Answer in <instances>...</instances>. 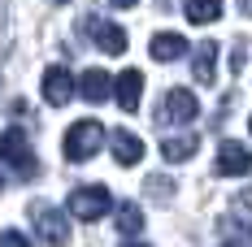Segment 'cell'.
<instances>
[{
    "label": "cell",
    "instance_id": "obj_11",
    "mask_svg": "<svg viewBox=\"0 0 252 247\" xmlns=\"http://www.w3.org/2000/svg\"><path fill=\"white\" fill-rule=\"evenodd\" d=\"M191 74L200 87H213V78H218V44L213 39H204L200 48L191 52Z\"/></svg>",
    "mask_w": 252,
    "mask_h": 247
},
{
    "label": "cell",
    "instance_id": "obj_26",
    "mask_svg": "<svg viewBox=\"0 0 252 247\" xmlns=\"http://www.w3.org/2000/svg\"><path fill=\"white\" fill-rule=\"evenodd\" d=\"M248 130H252V117H248Z\"/></svg>",
    "mask_w": 252,
    "mask_h": 247
},
{
    "label": "cell",
    "instance_id": "obj_4",
    "mask_svg": "<svg viewBox=\"0 0 252 247\" xmlns=\"http://www.w3.org/2000/svg\"><path fill=\"white\" fill-rule=\"evenodd\" d=\"M78 35H87V39L100 52H109V56H122L126 52V30L118 22H104L100 13H83V18H78Z\"/></svg>",
    "mask_w": 252,
    "mask_h": 247
},
{
    "label": "cell",
    "instance_id": "obj_16",
    "mask_svg": "<svg viewBox=\"0 0 252 247\" xmlns=\"http://www.w3.org/2000/svg\"><path fill=\"white\" fill-rule=\"evenodd\" d=\"M144 230V213H139V204H118V234L122 239H135Z\"/></svg>",
    "mask_w": 252,
    "mask_h": 247
},
{
    "label": "cell",
    "instance_id": "obj_7",
    "mask_svg": "<svg viewBox=\"0 0 252 247\" xmlns=\"http://www.w3.org/2000/svg\"><path fill=\"white\" fill-rule=\"evenodd\" d=\"M218 173H222V178H244V173H252V152L244 148V143L226 139V143L218 148Z\"/></svg>",
    "mask_w": 252,
    "mask_h": 247
},
{
    "label": "cell",
    "instance_id": "obj_19",
    "mask_svg": "<svg viewBox=\"0 0 252 247\" xmlns=\"http://www.w3.org/2000/svg\"><path fill=\"white\" fill-rule=\"evenodd\" d=\"M244 65H248V44H235V52H230V70L239 74Z\"/></svg>",
    "mask_w": 252,
    "mask_h": 247
},
{
    "label": "cell",
    "instance_id": "obj_14",
    "mask_svg": "<svg viewBox=\"0 0 252 247\" xmlns=\"http://www.w3.org/2000/svg\"><path fill=\"white\" fill-rule=\"evenodd\" d=\"M196 148H200V135H170V139H161V156L165 161H191L196 156Z\"/></svg>",
    "mask_w": 252,
    "mask_h": 247
},
{
    "label": "cell",
    "instance_id": "obj_18",
    "mask_svg": "<svg viewBox=\"0 0 252 247\" xmlns=\"http://www.w3.org/2000/svg\"><path fill=\"white\" fill-rule=\"evenodd\" d=\"M0 247H31V239L18 230H0Z\"/></svg>",
    "mask_w": 252,
    "mask_h": 247
},
{
    "label": "cell",
    "instance_id": "obj_5",
    "mask_svg": "<svg viewBox=\"0 0 252 247\" xmlns=\"http://www.w3.org/2000/svg\"><path fill=\"white\" fill-rule=\"evenodd\" d=\"M109 208H113V195H109V187H100V182L70 191V217H78V221H87V225L100 221Z\"/></svg>",
    "mask_w": 252,
    "mask_h": 247
},
{
    "label": "cell",
    "instance_id": "obj_13",
    "mask_svg": "<svg viewBox=\"0 0 252 247\" xmlns=\"http://www.w3.org/2000/svg\"><path fill=\"white\" fill-rule=\"evenodd\" d=\"M78 96L87 100V104H104V100L113 96V78L104 74V70H87V74L78 78Z\"/></svg>",
    "mask_w": 252,
    "mask_h": 247
},
{
    "label": "cell",
    "instance_id": "obj_3",
    "mask_svg": "<svg viewBox=\"0 0 252 247\" xmlns=\"http://www.w3.org/2000/svg\"><path fill=\"white\" fill-rule=\"evenodd\" d=\"M31 225H35V234L44 239L48 247H65L74 234H70V217L61 213V208H52V204H31Z\"/></svg>",
    "mask_w": 252,
    "mask_h": 247
},
{
    "label": "cell",
    "instance_id": "obj_20",
    "mask_svg": "<svg viewBox=\"0 0 252 247\" xmlns=\"http://www.w3.org/2000/svg\"><path fill=\"white\" fill-rule=\"evenodd\" d=\"M109 4H113V9H135L139 0H109Z\"/></svg>",
    "mask_w": 252,
    "mask_h": 247
},
{
    "label": "cell",
    "instance_id": "obj_2",
    "mask_svg": "<svg viewBox=\"0 0 252 247\" xmlns=\"http://www.w3.org/2000/svg\"><path fill=\"white\" fill-rule=\"evenodd\" d=\"M0 161L18 173L22 182L39 178V161H35V152H31V139H26V130H18V126H9V130L0 135Z\"/></svg>",
    "mask_w": 252,
    "mask_h": 247
},
{
    "label": "cell",
    "instance_id": "obj_22",
    "mask_svg": "<svg viewBox=\"0 0 252 247\" xmlns=\"http://www.w3.org/2000/svg\"><path fill=\"white\" fill-rule=\"evenodd\" d=\"M239 204H244V208H252V191H244V195H239Z\"/></svg>",
    "mask_w": 252,
    "mask_h": 247
},
{
    "label": "cell",
    "instance_id": "obj_25",
    "mask_svg": "<svg viewBox=\"0 0 252 247\" xmlns=\"http://www.w3.org/2000/svg\"><path fill=\"white\" fill-rule=\"evenodd\" d=\"M0 191H4V178H0Z\"/></svg>",
    "mask_w": 252,
    "mask_h": 247
},
{
    "label": "cell",
    "instance_id": "obj_27",
    "mask_svg": "<svg viewBox=\"0 0 252 247\" xmlns=\"http://www.w3.org/2000/svg\"><path fill=\"white\" fill-rule=\"evenodd\" d=\"M226 247H239V243H226Z\"/></svg>",
    "mask_w": 252,
    "mask_h": 247
},
{
    "label": "cell",
    "instance_id": "obj_21",
    "mask_svg": "<svg viewBox=\"0 0 252 247\" xmlns=\"http://www.w3.org/2000/svg\"><path fill=\"white\" fill-rule=\"evenodd\" d=\"M239 13H248V18H252V0H239Z\"/></svg>",
    "mask_w": 252,
    "mask_h": 247
},
{
    "label": "cell",
    "instance_id": "obj_15",
    "mask_svg": "<svg viewBox=\"0 0 252 247\" xmlns=\"http://www.w3.org/2000/svg\"><path fill=\"white\" fill-rule=\"evenodd\" d=\"M183 9H187V22H196V26H209L222 18V0H187Z\"/></svg>",
    "mask_w": 252,
    "mask_h": 247
},
{
    "label": "cell",
    "instance_id": "obj_12",
    "mask_svg": "<svg viewBox=\"0 0 252 247\" xmlns=\"http://www.w3.org/2000/svg\"><path fill=\"white\" fill-rule=\"evenodd\" d=\"M139 91H144V74L139 70H122V78L113 82V100L122 104V113H135L139 109Z\"/></svg>",
    "mask_w": 252,
    "mask_h": 247
},
{
    "label": "cell",
    "instance_id": "obj_17",
    "mask_svg": "<svg viewBox=\"0 0 252 247\" xmlns=\"http://www.w3.org/2000/svg\"><path fill=\"white\" fill-rule=\"evenodd\" d=\"M170 191H174V182H170V178H148V195L170 199Z\"/></svg>",
    "mask_w": 252,
    "mask_h": 247
},
{
    "label": "cell",
    "instance_id": "obj_23",
    "mask_svg": "<svg viewBox=\"0 0 252 247\" xmlns=\"http://www.w3.org/2000/svg\"><path fill=\"white\" fill-rule=\"evenodd\" d=\"M118 247H148V243H139V239H126V243H118Z\"/></svg>",
    "mask_w": 252,
    "mask_h": 247
},
{
    "label": "cell",
    "instance_id": "obj_9",
    "mask_svg": "<svg viewBox=\"0 0 252 247\" xmlns=\"http://www.w3.org/2000/svg\"><path fill=\"white\" fill-rule=\"evenodd\" d=\"M109 148H113V161H118L122 169H130V165L144 161V139L130 135V130H113V135H109Z\"/></svg>",
    "mask_w": 252,
    "mask_h": 247
},
{
    "label": "cell",
    "instance_id": "obj_1",
    "mask_svg": "<svg viewBox=\"0 0 252 247\" xmlns=\"http://www.w3.org/2000/svg\"><path fill=\"white\" fill-rule=\"evenodd\" d=\"M104 148V126L96 117H83L65 130V139H61V152H65V161L70 165H83V161H92L96 152Z\"/></svg>",
    "mask_w": 252,
    "mask_h": 247
},
{
    "label": "cell",
    "instance_id": "obj_8",
    "mask_svg": "<svg viewBox=\"0 0 252 247\" xmlns=\"http://www.w3.org/2000/svg\"><path fill=\"white\" fill-rule=\"evenodd\" d=\"M44 100H48L52 109H61V104L74 100V78H70L65 65H52L48 74H44Z\"/></svg>",
    "mask_w": 252,
    "mask_h": 247
},
{
    "label": "cell",
    "instance_id": "obj_24",
    "mask_svg": "<svg viewBox=\"0 0 252 247\" xmlns=\"http://www.w3.org/2000/svg\"><path fill=\"white\" fill-rule=\"evenodd\" d=\"M52 4H70V0H52Z\"/></svg>",
    "mask_w": 252,
    "mask_h": 247
},
{
    "label": "cell",
    "instance_id": "obj_6",
    "mask_svg": "<svg viewBox=\"0 0 252 247\" xmlns=\"http://www.w3.org/2000/svg\"><path fill=\"white\" fill-rule=\"evenodd\" d=\"M200 117V100H196V91H187V87H170L165 91V104H161V122L170 126H187Z\"/></svg>",
    "mask_w": 252,
    "mask_h": 247
},
{
    "label": "cell",
    "instance_id": "obj_10",
    "mask_svg": "<svg viewBox=\"0 0 252 247\" xmlns=\"http://www.w3.org/2000/svg\"><path fill=\"white\" fill-rule=\"evenodd\" d=\"M148 52H152V61L170 65V61H178V56H187V39L174 35V30H157V35H152V44H148Z\"/></svg>",
    "mask_w": 252,
    "mask_h": 247
}]
</instances>
